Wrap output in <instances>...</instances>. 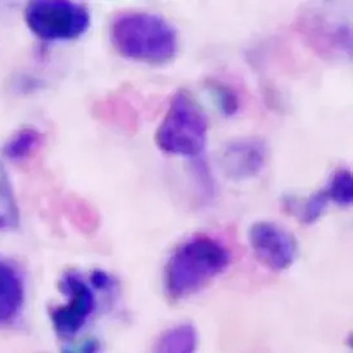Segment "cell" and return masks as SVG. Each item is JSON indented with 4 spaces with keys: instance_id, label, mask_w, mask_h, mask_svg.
Here are the masks:
<instances>
[{
    "instance_id": "6da1fadb",
    "label": "cell",
    "mask_w": 353,
    "mask_h": 353,
    "mask_svg": "<svg viewBox=\"0 0 353 353\" xmlns=\"http://www.w3.org/2000/svg\"><path fill=\"white\" fill-rule=\"evenodd\" d=\"M232 263V253L217 238L196 234L180 243L170 254L163 284L174 301L192 297L221 276Z\"/></svg>"
},
{
    "instance_id": "7a4b0ae2",
    "label": "cell",
    "mask_w": 353,
    "mask_h": 353,
    "mask_svg": "<svg viewBox=\"0 0 353 353\" xmlns=\"http://www.w3.org/2000/svg\"><path fill=\"white\" fill-rule=\"evenodd\" d=\"M112 46L125 58L149 65H163L176 56V28L159 14L131 12L112 21Z\"/></svg>"
},
{
    "instance_id": "3957f363",
    "label": "cell",
    "mask_w": 353,
    "mask_h": 353,
    "mask_svg": "<svg viewBox=\"0 0 353 353\" xmlns=\"http://www.w3.org/2000/svg\"><path fill=\"white\" fill-rule=\"evenodd\" d=\"M207 130L208 122L202 107L192 94L180 90L171 98L154 139L166 154L195 159L205 150Z\"/></svg>"
},
{
    "instance_id": "277c9868",
    "label": "cell",
    "mask_w": 353,
    "mask_h": 353,
    "mask_svg": "<svg viewBox=\"0 0 353 353\" xmlns=\"http://www.w3.org/2000/svg\"><path fill=\"white\" fill-rule=\"evenodd\" d=\"M32 34L47 41H67L83 37L90 28V13L83 4L68 0H37L25 10Z\"/></svg>"
},
{
    "instance_id": "5b68a950",
    "label": "cell",
    "mask_w": 353,
    "mask_h": 353,
    "mask_svg": "<svg viewBox=\"0 0 353 353\" xmlns=\"http://www.w3.org/2000/svg\"><path fill=\"white\" fill-rule=\"evenodd\" d=\"M67 303L50 310V320L57 334L71 338L77 334L95 310L93 288L77 272H65L59 281Z\"/></svg>"
},
{
    "instance_id": "8992f818",
    "label": "cell",
    "mask_w": 353,
    "mask_h": 353,
    "mask_svg": "<svg viewBox=\"0 0 353 353\" xmlns=\"http://www.w3.org/2000/svg\"><path fill=\"white\" fill-rule=\"evenodd\" d=\"M250 243L257 260L274 272L287 271L297 259L296 238L278 223H253L250 229Z\"/></svg>"
},
{
    "instance_id": "52a82bcc",
    "label": "cell",
    "mask_w": 353,
    "mask_h": 353,
    "mask_svg": "<svg viewBox=\"0 0 353 353\" xmlns=\"http://www.w3.org/2000/svg\"><path fill=\"white\" fill-rule=\"evenodd\" d=\"M353 179L350 170L338 168L330 175L324 188L310 195L305 201H287L289 212L296 214L303 223H316L332 203L347 207L352 203Z\"/></svg>"
},
{
    "instance_id": "ba28073f",
    "label": "cell",
    "mask_w": 353,
    "mask_h": 353,
    "mask_svg": "<svg viewBox=\"0 0 353 353\" xmlns=\"http://www.w3.org/2000/svg\"><path fill=\"white\" fill-rule=\"evenodd\" d=\"M268 162V145L260 138H241L226 144L220 154L223 174L235 181L260 176Z\"/></svg>"
},
{
    "instance_id": "9c48e42d",
    "label": "cell",
    "mask_w": 353,
    "mask_h": 353,
    "mask_svg": "<svg viewBox=\"0 0 353 353\" xmlns=\"http://www.w3.org/2000/svg\"><path fill=\"white\" fill-rule=\"evenodd\" d=\"M25 302L23 280L8 261L0 259V325L17 320Z\"/></svg>"
},
{
    "instance_id": "30bf717a",
    "label": "cell",
    "mask_w": 353,
    "mask_h": 353,
    "mask_svg": "<svg viewBox=\"0 0 353 353\" xmlns=\"http://www.w3.org/2000/svg\"><path fill=\"white\" fill-rule=\"evenodd\" d=\"M198 332L192 324L172 326L159 335L150 353H195Z\"/></svg>"
},
{
    "instance_id": "8fae6325",
    "label": "cell",
    "mask_w": 353,
    "mask_h": 353,
    "mask_svg": "<svg viewBox=\"0 0 353 353\" xmlns=\"http://www.w3.org/2000/svg\"><path fill=\"white\" fill-rule=\"evenodd\" d=\"M43 144L41 132L35 129H22L17 131L3 147V154L13 162L31 159Z\"/></svg>"
},
{
    "instance_id": "7c38bea8",
    "label": "cell",
    "mask_w": 353,
    "mask_h": 353,
    "mask_svg": "<svg viewBox=\"0 0 353 353\" xmlns=\"http://www.w3.org/2000/svg\"><path fill=\"white\" fill-rule=\"evenodd\" d=\"M210 88L212 93L216 95V99L220 104V108L223 110V113L226 116H234L241 107V99L236 92L232 89V86L220 81H212L210 84Z\"/></svg>"
},
{
    "instance_id": "4fadbf2b",
    "label": "cell",
    "mask_w": 353,
    "mask_h": 353,
    "mask_svg": "<svg viewBox=\"0 0 353 353\" xmlns=\"http://www.w3.org/2000/svg\"><path fill=\"white\" fill-rule=\"evenodd\" d=\"M17 221L19 214L10 193L0 196V229L13 228Z\"/></svg>"
},
{
    "instance_id": "5bb4252c",
    "label": "cell",
    "mask_w": 353,
    "mask_h": 353,
    "mask_svg": "<svg viewBox=\"0 0 353 353\" xmlns=\"http://www.w3.org/2000/svg\"><path fill=\"white\" fill-rule=\"evenodd\" d=\"M99 351H101V342L94 336H89L84 341H81L80 343L67 348L63 353H99Z\"/></svg>"
},
{
    "instance_id": "9a60e30c",
    "label": "cell",
    "mask_w": 353,
    "mask_h": 353,
    "mask_svg": "<svg viewBox=\"0 0 353 353\" xmlns=\"http://www.w3.org/2000/svg\"><path fill=\"white\" fill-rule=\"evenodd\" d=\"M90 281H92V285H94L97 289L107 290L112 285L111 276L107 272L101 271V270L94 271L93 274H92Z\"/></svg>"
}]
</instances>
